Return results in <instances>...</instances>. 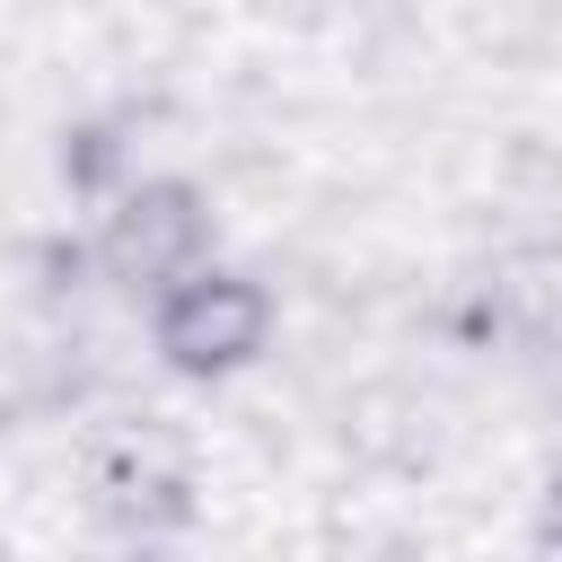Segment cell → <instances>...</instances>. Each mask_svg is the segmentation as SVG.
Here are the masks:
<instances>
[{
	"instance_id": "2",
	"label": "cell",
	"mask_w": 562,
	"mask_h": 562,
	"mask_svg": "<svg viewBox=\"0 0 562 562\" xmlns=\"http://www.w3.org/2000/svg\"><path fill=\"white\" fill-rule=\"evenodd\" d=\"M202 246H211V211H202L193 184H132V193L105 211V228H97L105 272H114V281H140V290L193 272Z\"/></svg>"
},
{
	"instance_id": "1",
	"label": "cell",
	"mask_w": 562,
	"mask_h": 562,
	"mask_svg": "<svg viewBox=\"0 0 562 562\" xmlns=\"http://www.w3.org/2000/svg\"><path fill=\"white\" fill-rule=\"evenodd\" d=\"M149 334H158L167 369H184V378H228V369H246V360L263 351V334H272V299H263V281H246V272L193 263V272L158 281Z\"/></svg>"
}]
</instances>
